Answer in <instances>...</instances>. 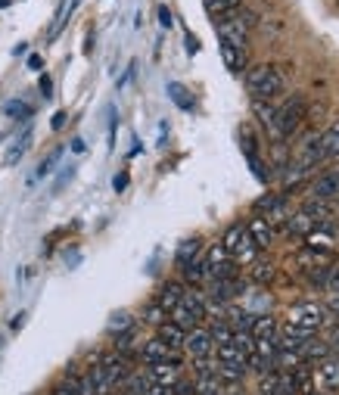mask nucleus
Returning <instances> with one entry per match:
<instances>
[{
    "mask_svg": "<svg viewBox=\"0 0 339 395\" xmlns=\"http://www.w3.org/2000/svg\"><path fill=\"white\" fill-rule=\"evenodd\" d=\"M305 113H309V103H305L302 93H296V97H289L283 103L277 113H271L268 128H271V134L277 140H283V137H289V134H296V128L305 122Z\"/></svg>",
    "mask_w": 339,
    "mask_h": 395,
    "instance_id": "obj_1",
    "label": "nucleus"
},
{
    "mask_svg": "<svg viewBox=\"0 0 339 395\" xmlns=\"http://www.w3.org/2000/svg\"><path fill=\"white\" fill-rule=\"evenodd\" d=\"M246 91L255 100L268 103L271 97H277L283 91V72L277 66H252L246 72Z\"/></svg>",
    "mask_w": 339,
    "mask_h": 395,
    "instance_id": "obj_2",
    "label": "nucleus"
},
{
    "mask_svg": "<svg viewBox=\"0 0 339 395\" xmlns=\"http://www.w3.org/2000/svg\"><path fill=\"white\" fill-rule=\"evenodd\" d=\"M287 318H289L287 321L289 327H299V330H305V333L314 336L327 324V308L318 305V302H299V305L289 308Z\"/></svg>",
    "mask_w": 339,
    "mask_h": 395,
    "instance_id": "obj_3",
    "label": "nucleus"
},
{
    "mask_svg": "<svg viewBox=\"0 0 339 395\" xmlns=\"http://www.w3.org/2000/svg\"><path fill=\"white\" fill-rule=\"evenodd\" d=\"M222 249L227 252V256L234 258L236 265L240 262H249V258H255V246H252L249 234H246V224H231L224 231V240H222Z\"/></svg>",
    "mask_w": 339,
    "mask_h": 395,
    "instance_id": "obj_4",
    "label": "nucleus"
},
{
    "mask_svg": "<svg viewBox=\"0 0 339 395\" xmlns=\"http://www.w3.org/2000/svg\"><path fill=\"white\" fill-rule=\"evenodd\" d=\"M236 271H240V265L222 249V243L206 252V277L209 280H234Z\"/></svg>",
    "mask_w": 339,
    "mask_h": 395,
    "instance_id": "obj_5",
    "label": "nucleus"
},
{
    "mask_svg": "<svg viewBox=\"0 0 339 395\" xmlns=\"http://www.w3.org/2000/svg\"><path fill=\"white\" fill-rule=\"evenodd\" d=\"M240 13V10H236ZM224 16V19H218L215 22V31H218V41H227V44H234V47H243L246 50V44H249V28H246V22L240 19V16Z\"/></svg>",
    "mask_w": 339,
    "mask_h": 395,
    "instance_id": "obj_6",
    "label": "nucleus"
},
{
    "mask_svg": "<svg viewBox=\"0 0 339 395\" xmlns=\"http://www.w3.org/2000/svg\"><path fill=\"white\" fill-rule=\"evenodd\" d=\"M137 358L144 361V365L149 367V365H175V367H180V352H175V349H168V345L162 343V339H149V343H144L140 345V352H137Z\"/></svg>",
    "mask_w": 339,
    "mask_h": 395,
    "instance_id": "obj_7",
    "label": "nucleus"
},
{
    "mask_svg": "<svg viewBox=\"0 0 339 395\" xmlns=\"http://www.w3.org/2000/svg\"><path fill=\"white\" fill-rule=\"evenodd\" d=\"M184 349H187L190 358H212V352H215V339H212L209 330L193 327L190 333L184 336Z\"/></svg>",
    "mask_w": 339,
    "mask_h": 395,
    "instance_id": "obj_8",
    "label": "nucleus"
},
{
    "mask_svg": "<svg viewBox=\"0 0 339 395\" xmlns=\"http://www.w3.org/2000/svg\"><path fill=\"white\" fill-rule=\"evenodd\" d=\"M311 200H318V202H336L339 200V175L336 171H327V175H321L314 181Z\"/></svg>",
    "mask_w": 339,
    "mask_h": 395,
    "instance_id": "obj_9",
    "label": "nucleus"
},
{
    "mask_svg": "<svg viewBox=\"0 0 339 395\" xmlns=\"http://www.w3.org/2000/svg\"><path fill=\"white\" fill-rule=\"evenodd\" d=\"M314 377H318V383H321V389H324V392L339 389V358H336V355H327L324 361H318Z\"/></svg>",
    "mask_w": 339,
    "mask_h": 395,
    "instance_id": "obj_10",
    "label": "nucleus"
},
{
    "mask_svg": "<svg viewBox=\"0 0 339 395\" xmlns=\"http://www.w3.org/2000/svg\"><path fill=\"white\" fill-rule=\"evenodd\" d=\"M187 293V287L180 280H168V283H162V290H159V296H156V305L162 308L165 314L171 311V308H178L180 305V299H184Z\"/></svg>",
    "mask_w": 339,
    "mask_h": 395,
    "instance_id": "obj_11",
    "label": "nucleus"
},
{
    "mask_svg": "<svg viewBox=\"0 0 339 395\" xmlns=\"http://www.w3.org/2000/svg\"><path fill=\"white\" fill-rule=\"evenodd\" d=\"M246 234H249V240H252V246L255 249H268L274 243V231L268 227L265 218H252L246 224Z\"/></svg>",
    "mask_w": 339,
    "mask_h": 395,
    "instance_id": "obj_12",
    "label": "nucleus"
},
{
    "mask_svg": "<svg viewBox=\"0 0 339 395\" xmlns=\"http://www.w3.org/2000/svg\"><path fill=\"white\" fill-rule=\"evenodd\" d=\"M184 336H187V333L178 327L175 321H162L159 327H156V339H162V343L168 345V349H175V352L184 349Z\"/></svg>",
    "mask_w": 339,
    "mask_h": 395,
    "instance_id": "obj_13",
    "label": "nucleus"
},
{
    "mask_svg": "<svg viewBox=\"0 0 339 395\" xmlns=\"http://www.w3.org/2000/svg\"><path fill=\"white\" fill-rule=\"evenodd\" d=\"M222 59H224L227 72H234V75L246 72V50H243V47H234V44L222 41Z\"/></svg>",
    "mask_w": 339,
    "mask_h": 395,
    "instance_id": "obj_14",
    "label": "nucleus"
},
{
    "mask_svg": "<svg viewBox=\"0 0 339 395\" xmlns=\"http://www.w3.org/2000/svg\"><path fill=\"white\" fill-rule=\"evenodd\" d=\"M178 370L180 367H175V365H149L146 377H149V383H153V386H175L180 380Z\"/></svg>",
    "mask_w": 339,
    "mask_h": 395,
    "instance_id": "obj_15",
    "label": "nucleus"
},
{
    "mask_svg": "<svg viewBox=\"0 0 339 395\" xmlns=\"http://www.w3.org/2000/svg\"><path fill=\"white\" fill-rule=\"evenodd\" d=\"M289 383H293V389H296V395H311L314 392V377H311V365H299V367H293L289 370Z\"/></svg>",
    "mask_w": 339,
    "mask_h": 395,
    "instance_id": "obj_16",
    "label": "nucleus"
},
{
    "mask_svg": "<svg viewBox=\"0 0 339 395\" xmlns=\"http://www.w3.org/2000/svg\"><path fill=\"white\" fill-rule=\"evenodd\" d=\"M240 280H212V299L215 302H222V305H227V302H234L236 296H240Z\"/></svg>",
    "mask_w": 339,
    "mask_h": 395,
    "instance_id": "obj_17",
    "label": "nucleus"
},
{
    "mask_svg": "<svg viewBox=\"0 0 339 395\" xmlns=\"http://www.w3.org/2000/svg\"><path fill=\"white\" fill-rule=\"evenodd\" d=\"M249 333H252V339H277V333H280L277 318L274 314H258Z\"/></svg>",
    "mask_w": 339,
    "mask_h": 395,
    "instance_id": "obj_18",
    "label": "nucleus"
},
{
    "mask_svg": "<svg viewBox=\"0 0 339 395\" xmlns=\"http://www.w3.org/2000/svg\"><path fill=\"white\" fill-rule=\"evenodd\" d=\"M200 252H202V240H200V236H190V240L180 243V246H178V256H175V262H178L180 271H184V268L190 265L193 258L200 256Z\"/></svg>",
    "mask_w": 339,
    "mask_h": 395,
    "instance_id": "obj_19",
    "label": "nucleus"
},
{
    "mask_svg": "<svg viewBox=\"0 0 339 395\" xmlns=\"http://www.w3.org/2000/svg\"><path fill=\"white\" fill-rule=\"evenodd\" d=\"M280 383H283V370L268 367L265 374H258V395H277Z\"/></svg>",
    "mask_w": 339,
    "mask_h": 395,
    "instance_id": "obj_20",
    "label": "nucleus"
},
{
    "mask_svg": "<svg viewBox=\"0 0 339 395\" xmlns=\"http://www.w3.org/2000/svg\"><path fill=\"white\" fill-rule=\"evenodd\" d=\"M314 227H318V221H314L309 212H299V215H293V218H287V231L293 234V236H309Z\"/></svg>",
    "mask_w": 339,
    "mask_h": 395,
    "instance_id": "obj_21",
    "label": "nucleus"
},
{
    "mask_svg": "<svg viewBox=\"0 0 339 395\" xmlns=\"http://www.w3.org/2000/svg\"><path fill=\"white\" fill-rule=\"evenodd\" d=\"M299 355H302V361H305V365H311V361H324L327 358V355H330V345L327 343H321V339H309V343H305L302 345V352H299Z\"/></svg>",
    "mask_w": 339,
    "mask_h": 395,
    "instance_id": "obj_22",
    "label": "nucleus"
},
{
    "mask_svg": "<svg viewBox=\"0 0 339 395\" xmlns=\"http://www.w3.org/2000/svg\"><path fill=\"white\" fill-rule=\"evenodd\" d=\"M321 147H324V159H339V122L321 134Z\"/></svg>",
    "mask_w": 339,
    "mask_h": 395,
    "instance_id": "obj_23",
    "label": "nucleus"
},
{
    "mask_svg": "<svg viewBox=\"0 0 339 395\" xmlns=\"http://www.w3.org/2000/svg\"><path fill=\"white\" fill-rule=\"evenodd\" d=\"M180 305L187 308V311L193 314L196 321H206V311H209V305H206V299H202L200 293H184V299H180Z\"/></svg>",
    "mask_w": 339,
    "mask_h": 395,
    "instance_id": "obj_24",
    "label": "nucleus"
},
{
    "mask_svg": "<svg viewBox=\"0 0 339 395\" xmlns=\"http://www.w3.org/2000/svg\"><path fill=\"white\" fill-rule=\"evenodd\" d=\"M243 6V0H206V10L215 16V19H224V16H234Z\"/></svg>",
    "mask_w": 339,
    "mask_h": 395,
    "instance_id": "obj_25",
    "label": "nucleus"
},
{
    "mask_svg": "<svg viewBox=\"0 0 339 395\" xmlns=\"http://www.w3.org/2000/svg\"><path fill=\"white\" fill-rule=\"evenodd\" d=\"M28 144H31V128H28V131H22L19 137H16V144L10 147V153L4 156V162H6V165H16V162L22 159V153L28 149Z\"/></svg>",
    "mask_w": 339,
    "mask_h": 395,
    "instance_id": "obj_26",
    "label": "nucleus"
},
{
    "mask_svg": "<svg viewBox=\"0 0 339 395\" xmlns=\"http://www.w3.org/2000/svg\"><path fill=\"white\" fill-rule=\"evenodd\" d=\"M57 395H84V377L78 374L62 377V383L57 386Z\"/></svg>",
    "mask_w": 339,
    "mask_h": 395,
    "instance_id": "obj_27",
    "label": "nucleus"
},
{
    "mask_svg": "<svg viewBox=\"0 0 339 395\" xmlns=\"http://www.w3.org/2000/svg\"><path fill=\"white\" fill-rule=\"evenodd\" d=\"M168 93H171V100H175V103H178L180 109H193V106H196V103H193V93L187 91L184 84L171 81V84H168Z\"/></svg>",
    "mask_w": 339,
    "mask_h": 395,
    "instance_id": "obj_28",
    "label": "nucleus"
},
{
    "mask_svg": "<svg viewBox=\"0 0 339 395\" xmlns=\"http://www.w3.org/2000/svg\"><path fill=\"white\" fill-rule=\"evenodd\" d=\"M209 333H212V339H215V345H222V343H227V339L234 336V327L227 324V318H215L212 321V327H209Z\"/></svg>",
    "mask_w": 339,
    "mask_h": 395,
    "instance_id": "obj_29",
    "label": "nucleus"
},
{
    "mask_svg": "<svg viewBox=\"0 0 339 395\" xmlns=\"http://www.w3.org/2000/svg\"><path fill=\"white\" fill-rule=\"evenodd\" d=\"M134 327V318L128 311H118V314H113V321H109V333H125V330H131Z\"/></svg>",
    "mask_w": 339,
    "mask_h": 395,
    "instance_id": "obj_30",
    "label": "nucleus"
},
{
    "mask_svg": "<svg viewBox=\"0 0 339 395\" xmlns=\"http://www.w3.org/2000/svg\"><path fill=\"white\" fill-rule=\"evenodd\" d=\"M140 321H146V324H153V327H159V324L165 321V311L156 302H149L144 311H140Z\"/></svg>",
    "mask_w": 339,
    "mask_h": 395,
    "instance_id": "obj_31",
    "label": "nucleus"
},
{
    "mask_svg": "<svg viewBox=\"0 0 339 395\" xmlns=\"http://www.w3.org/2000/svg\"><path fill=\"white\" fill-rule=\"evenodd\" d=\"M274 277V265L271 262H258L255 268H252V280L255 283H268Z\"/></svg>",
    "mask_w": 339,
    "mask_h": 395,
    "instance_id": "obj_32",
    "label": "nucleus"
},
{
    "mask_svg": "<svg viewBox=\"0 0 339 395\" xmlns=\"http://www.w3.org/2000/svg\"><path fill=\"white\" fill-rule=\"evenodd\" d=\"M4 113L10 115V118H28V115H31V109L25 106V103L13 100V103H6V106H4Z\"/></svg>",
    "mask_w": 339,
    "mask_h": 395,
    "instance_id": "obj_33",
    "label": "nucleus"
},
{
    "mask_svg": "<svg viewBox=\"0 0 339 395\" xmlns=\"http://www.w3.org/2000/svg\"><path fill=\"white\" fill-rule=\"evenodd\" d=\"M324 290H327V293H339V265H330V268H327Z\"/></svg>",
    "mask_w": 339,
    "mask_h": 395,
    "instance_id": "obj_34",
    "label": "nucleus"
},
{
    "mask_svg": "<svg viewBox=\"0 0 339 395\" xmlns=\"http://www.w3.org/2000/svg\"><path fill=\"white\" fill-rule=\"evenodd\" d=\"M57 159H59V149H57V153H50V156H47V159L41 162V168H38L35 181H41V178H47V175H50V168H53V165H57Z\"/></svg>",
    "mask_w": 339,
    "mask_h": 395,
    "instance_id": "obj_35",
    "label": "nucleus"
},
{
    "mask_svg": "<svg viewBox=\"0 0 339 395\" xmlns=\"http://www.w3.org/2000/svg\"><path fill=\"white\" fill-rule=\"evenodd\" d=\"M171 395H196V383H190V380H178L175 386H171Z\"/></svg>",
    "mask_w": 339,
    "mask_h": 395,
    "instance_id": "obj_36",
    "label": "nucleus"
},
{
    "mask_svg": "<svg viewBox=\"0 0 339 395\" xmlns=\"http://www.w3.org/2000/svg\"><path fill=\"white\" fill-rule=\"evenodd\" d=\"M277 200H280V196H274V193H268V196H265V200H258V202H255V212H262V215H265V212H268V209H271V205H274V202H277Z\"/></svg>",
    "mask_w": 339,
    "mask_h": 395,
    "instance_id": "obj_37",
    "label": "nucleus"
},
{
    "mask_svg": "<svg viewBox=\"0 0 339 395\" xmlns=\"http://www.w3.org/2000/svg\"><path fill=\"white\" fill-rule=\"evenodd\" d=\"M327 311L339 318V293H330V296H327Z\"/></svg>",
    "mask_w": 339,
    "mask_h": 395,
    "instance_id": "obj_38",
    "label": "nucleus"
},
{
    "mask_svg": "<svg viewBox=\"0 0 339 395\" xmlns=\"http://www.w3.org/2000/svg\"><path fill=\"white\" fill-rule=\"evenodd\" d=\"M159 22H162V28L175 25V22H171V10H168V6H159Z\"/></svg>",
    "mask_w": 339,
    "mask_h": 395,
    "instance_id": "obj_39",
    "label": "nucleus"
},
{
    "mask_svg": "<svg viewBox=\"0 0 339 395\" xmlns=\"http://www.w3.org/2000/svg\"><path fill=\"white\" fill-rule=\"evenodd\" d=\"M277 395H296V389H293V383H289V377H287V374H283V383H280Z\"/></svg>",
    "mask_w": 339,
    "mask_h": 395,
    "instance_id": "obj_40",
    "label": "nucleus"
},
{
    "mask_svg": "<svg viewBox=\"0 0 339 395\" xmlns=\"http://www.w3.org/2000/svg\"><path fill=\"white\" fill-rule=\"evenodd\" d=\"M41 93H44V97H53V81H50V75L41 78Z\"/></svg>",
    "mask_w": 339,
    "mask_h": 395,
    "instance_id": "obj_41",
    "label": "nucleus"
},
{
    "mask_svg": "<svg viewBox=\"0 0 339 395\" xmlns=\"http://www.w3.org/2000/svg\"><path fill=\"white\" fill-rule=\"evenodd\" d=\"M66 118H69L66 113H57V115H53V122H50V128H53V131H59L62 125H66Z\"/></svg>",
    "mask_w": 339,
    "mask_h": 395,
    "instance_id": "obj_42",
    "label": "nucleus"
},
{
    "mask_svg": "<svg viewBox=\"0 0 339 395\" xmlns=\"http://www.w3.org/2000/svg\"><path fill=\"white\" fill-rule=\"evenodd\" d=\"M184 41H187V50H190V53H196V50H200V44H196V38L190 35V31H187V35H184Z\"/></svg>",
    "mask_w": 339,
    "mask_h": 395,
    "instance_id": "obj_43",
    "label": "nucleus"
},
{
    "mask_svg": "<svg viewBox=\"0 0 339 395\" xmlns=\"http://www.w3.org/2000/svg\"><path fill=\"white\" fill-rule=\"evenodd\" d=\"M113 187H115V190H125V187H128V175H118Z\"/></svg>",
    "mask_w": 339,
    "mask_h": 395,
    "instance_id": "obj_44",
    "label": "nucleus"
},
{
    "mask_svg": "<svg viewBox=\"0 0 339 395\" xmlns=\"http://www.w3.org/2000/svg\"><path fill=\"white\" fill-rule=\"evenodd\" d=\"M330 352H336V358H339V327H336L333 339H330Z\"/></svg>",
    "mask_w": 339,
    "mask_h": 395,
    "instance_id": "obj_45",
    "label": "nucleus"
},
{
    "mask_svg": "<svg viewBox=\"0 0 339 395\" xmlns=\"http://www.w3.org/2000/svg\"><path fill=\"white\" fill-rule=\"evenodd\" d=\"M28 66H31V69H41V66H44V59L35 53V57H28Z\"/></svg>",
    "mask_w": 339,
    "mask_h": 395,
    "instance_id": "obj_46",
    "label": "nucleus"
},
{
    "mask_svg": "<svg viewBox=\"0 0 339 395\" xmlns=\"http://www.w3.org/2000/svg\"><path fill=\"white\" fill-rule=\"evenodd\" d=\"M72 149H75V153H84V140L75 137V140H72Z\"/></svg>",
    "mask_w": 339,
    "mask_h": 395,
    "instance_id": "obj_47",
    "label": "nucleus"
},
{
    "mask_svg": "<svg viewBox=\"0 0 339 395\" xmlns=\"http://www.w3.org/2000/svg\"><path fill=\"white\" fill-rule=\"evenodd\" d=\"M227 395H243V392H240V389H231V392H227Z\"/></svg>",
    "mask_w": 339,
    "mask_h": 395,
    "instance_id": "obj_48",
    "label": "nucleus"
},
{
    "mask_svg": "<svg viewBox=\"0 0 339 395\" xmlns=\"http://www.w3.org/2000/svg\"><path fill=\"white\" fill-rule=\"evenodd\" d=\"M0 6H10V0H0Z\"/></svg>",
    "mask_w": 339,
    "mask_h": 395,
    "instance_id": "obj_49",
    "label": "nucleus"
},
{
    "mask_svg": "<svg viewBox=\"0 0 339 395\" xmlns=\"http://www.w3.org/2000/svg\"><path fill=\"white\" fill-rule=\"evenodd\" d=\"M311 395H330V392H324V389H321V392H311Z\"/></svg>",
    "mask_w": 339,
    "mask_h": 395,
    "instance_id": "obj_50",
    "label": "nucleus"
},
{
    "mask_svg": "<svg viewBox=\"0 0 339 395\" xmlns=\"http://www.w3.org/2000/svg\"><path fill=\"white\" fill-rule=\"evenodd\" d=\"M336 175H339V168H336Z\"/></svg>",
    "mask_w": 339,
    "mask_h": 395,
    "instance_id": "obj_51",
    "label": "nucleus"
}]
</instances>
